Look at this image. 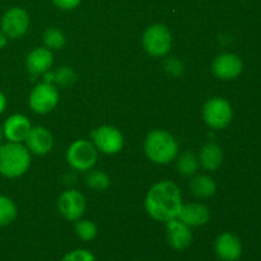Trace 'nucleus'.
Wrapping results in <instances>:
<instances>
[{"instance_id": "nucleus-1", "label": "nucleus", "mask_w": 261, "mask_h": 261, "mask_svg": "<svg viewBox=\"0 0 261 261\" xmlns=\"http://www.w3.org/2000/svg\"><path fill=\"white\" fill-rule=\"evenodd\" d=\"M182 195L172 181H161L149 189L145 196V211L150 218L160 222H167L177 218L178 212L182 206Z\"/></svg>"}, {"instance_id": "nucleus-2", "label": "nucleus", "mask_w": 261, "mask_h": 261, "mask_svg": "<svg viewBox=\"0 0 261 261\" xmlns=\"http://www.w3.org/2000/svg\"><path fill=\"white\" fill-rule=\"evenodd\" d=\"M31 166V152L22 143H0V175L15 178L24 175Z\"/></svg>"}, {"instance_id": "nucleus-3", "label": "nucleus", "mask_w": 261, "mask_h": 261, "mask_svg": "<svg viewBox=\"0 0 261 261\" xmlns=\"http://www.w3.org/2000/svg\"><path fill=\"white\" fill-rule=\"evenodd\" d=\"M144 152L152 162L167 165L178 154V144L166 130H153L144 140Z\"/></svg>"}, {"instance_id": "nucleus-4", "label": "nucleus", "mask_w": 261, "mask_h": 261, "mask_svg": "<svg viewBox=\"0 0 261 261\" xmlns=\"http://www.w3.org/2000/svg\"><path fill=\"white\" fill-rule=\"evenodd\" d=\"M172 46V36L167 25L155 23L148 27L143 35V47L154 58H161L170 53Z\"/></svg>"}, {"instance_id": "nucleus-5", "label": "nucleus", "mask_w": 261, "mask_h": 261, "mask_svg": "<svg viewBox=\"0 0 261 261\" xmlns=\"http://www.w3.org/2000/svg\"><path fill=\"white\" fill-rule=\"evenodd\" d=\"M66 161L73 170L86 172L93 168L97 161V149L88 140H75L66 152Z\"/></svg>"}, {"instance_id": "nucleus-6", "label": "nucleus", "mask_w": 261, "mask_h": 261, "mask_svg": "<svg viewBox=\"0 0 261 261\" xmlns=\"http://www.w3.org/2000/svg\"><path fill=\"white\" fill-rule=\"evenodd\" d=\"M203 116L212 129H224L231 124L233 110L227 99L222 97H214V98L208 99L204 105Z\"/></svg>"}, {"instance_id": "nucleus-7", "label": "nucleus", "mask_w": 261, "mask_h": 261, "mask_svg": "<svg viewBox=\"0 0 261 261\" xmlns=\"http://www.w3.org/2000/svg\"><path fill=\"white\" fill-rule=\"evenodd\" d=\"M93 144L97 150L105 154H116L122 149L124 137L117 127L111 125H102L92 132Z\"/></svg>"}, {"instance_id": "nucleus-8", "label": "nucleus", "mask_w": 261, "mask_h": 261, "mask_svg": "<svg viewBox=\"0 0 261 261\" xmlns=\"http://www.w3.org/2000/svg\"><path fill=\"white\" fill-rule=\"evenodd\" d=\"M59 102V92L58 88L53 83L37 84L32 89L28 98L31 110H33L37 114H47L53 111Z\"/></svg>"}, {"instance_id": "nucleus-9", "label": "nucleus", "mask_w": 261, "mask_h": 261, "mask_svg": "<svg viewBox=\"0 0 261 261\" xmlns=\"http://www.w3.org/2000/svg\"><path fill=\"white\" fill-rule=\"evenodd\" d=\"M30 27V15L23 8L14 7L8 9L2 18V31L8 38H19Z\"/></svg>"}, {"instance_id": "nucleus-10", "label": "nucleus", "mask_w": 261, "mask_h": 261, "mask_svg": "<svg viewBox=\"0 0 261 261\" xmlns=\"http://www.w3.org/2000/svg\"><path fill=\"white\" fill-rule=\"evenodd\" d=\"M58 209L66 221L75 222L86 212V199L78 190H66L58 199Z\"/></svg>"}, {"instance_id": "nucleus-11", "label": "nucleus", "mask_w": 261, "mask_h": 261, "mask_svg": "<svg viewBox=\"0 0 261 261\" xmlns=\"http://www.w3.org/2000/svg\"><path fill=\"white\" fill-rule=\"evenodd\" d=\"M244 70V63L239 55L232 53H224L217 56L212 64V71L222 81H233Z\"/></svg>"}, {"instance_id": "nucleus-12", "label": "nucleus", "mask_w": 261, "mask_h": 261, "mask_svg": "<svg viewBox=\"0 0 261 261\" xmlns=\"http://www.w3.org/2000/svg\"><path fill=\"white\" fill-rule=\"evenodd\" d=\"M214 250L221 260L237 261L242 255V244L236 234L224 232L217 237Z\"/></svg>"}, {"instance_id": "nucleus-13", "label": "nucleus", "mask_w": 261, "mask_h": 261, "mask_svg": "<svg viewBox=\"0 0 261 261\" xmlns=\"http://www.w3.org/2000/svg\"><path fill=\"white\" fill-rule=\"evenodd\" d=\"M24 142L28 150L36 155L47 154L54 147L53 135L48 132V129L43 126L32 127Z\"/></svg>"}, {"instance_id": "nucleus-14", "label": "nucleus", "mask_w": 261, "mask_h": 261, "mask_svg": "<svg viewBox=\"0 0 261 261\" xmlns=\"http://www.w3.org/2000/svg\"><path fill=\"white\" fill-rule=\"evenodd\" d=\"M31 129H32V125H31L28 117L20 114H14L9 116L3 125L4 138L8 142L13 143L24 142Z\"/></svg>"}, {"instance_id": "nucleus-15", "label": "nucleus", "mask_w": 261, "mask_h": 261, "mask_svg": "<svg viewBox=\"0 0 261 261\" xmlns=\"http://www.w3.org/2000/svg\"><path fill=\"white\" fill-rule=\"evenodd\" d=\"M167 223V239L175 250H185L193 242L191 227L181 222L178 218L170 219Z\"/></svg>"}, {"instance_id": "nucleus-16", "label": "nucleus", "mask_w": 261, "mask_h": 261, "mask_svg": "<svg viewBox=\"0 0 261 261\" xmlns=\"http://www.w3.org/2000/svg\"><path fill=\"white\" fill-rule=\"evenodd\" d=\"M177 218L190 227L204 226L211 219V211L208 206L200 203L182 204Z\"/></svg>"}, {"instance_id": "nucleus-17", "label": "nucleus", "mask_w": 261, "mask_h": 261, "mask_svg": "<svg viewBox=\"0 0 261 261\" xmlns=\"http://www.w3.org/2000/svg\"><path fill=\"white\" fill-rule=\"evenodd\" d=\"M54 55L51 50L47 47H37L30 53L25 60L27 70L31 75L37 76L42 75L46 71H48L53 66Z\"/></svg>"}, {"instance_id": "nucleus-18", "label": "nucleus", "mask_w": 261, "mask_h": 261, "mask_svg": "<svg viewBox=\"0 0 261 261\" xmlns=\"http://www.w3.org/2000/svg\"><path fill=\"white\" fill-rule=\"evenodd\" d=\"M223 163V150L216 143L204 145L199 154V165L208 171H216Z\"/></svg>"}, {"instance_id": "nucleus-19", "label": "nucleus", "mask_w": 261, "mask_h": 261, "mask_svg": "<svg viewBox=\"0 0 261 261\" xmlns=\"http://www.w3.org/2000/svg\"><path fill=\"white\" fill-rule=\"evenodd\" d=\"M190 193L200 199L212 198L217 191V185L212 177L206 175H198L189 184Z\"/></svg>"}, {"instance_id": "nucleus-20", "label": "nucleus", "mask_w": 261, "mask_h": 261, "mask_svg": "<svg viewBox=\"0 0 261 261\" xmlns=\"http://www.w3.org/2000/svg\"><path fill=\"white\" fill-rule=\"evenodd\" d=\"M176 167H177V171L180 172V175L186 176V177L193 176L198 171L199 158L194 153L186 150V152L181 153V155H178Z\"/></svg>"}, {"instance_id": "nucleus-21", "label": "nucleus", "mask_w": 261, "mask_h": 261, "mask_svg": "<svg viewBox=\"0 0 261 261\" xmlns=\"http://www.w3.org/2000/svg\"><path fill=\"white\" fill-rule=\"evenodd\" d=\"M86 184L88 188L96 191H105L111 185L110 176L101 170H89L86 176Z\"/></svg>"}, {"instance_id": "nucleus-22", "label": "nucleus", "mask_w": 261, "mask_h": 261, "mask_svg": "<svg viewBox=\"0 0 261 261\" xmlns=\"http://www.w3.org/2000/svg\"><path fill=\"white\" fill-rule=\"evenodd\" d=\"M43 43L48 50H61L65 46V35L59 28L50 27L43 32Z\"/></svg>"}, {"instance_id": "nucleus-23", "label": "nucleus", "mask_w": 261, "mask_h": 261, "mask_svg": "<svg viewBox=\"0 0 261 261\" xmlns=\"http://www.w3.org/2000/svg\"><path fill=\"white\" fill-rule=\"evenodd\" d=\"M17 217V206L14 201L5 195H0V227L8 226Z\"/></svg>"}, {"instance_id": "nucleus-24", "label": "nucleus", "mask_w": 261, "mask_h": 261, "mask_svg": "<svg viewBox=\"0 0 261 261\" xmlns=\"http://www.w3.org/2000/svg\"><path fill=\"white\" fill-rule=\"evenodd\" d=\"M97 226L88 219H78L75 223V233L83 241H91L97 236Z\"/></svg>"}, {"instance_id": "nucleus-25", "label": "nucleus", "mask_w": 261, "mask_h": 261, "mask_svg": "<svg viewBox=\"0 0 261 261\" xmlns=\"http://www.w3.org/2000/svg\"><path fill=\"white\" fill-rule=\"evenodd\" d=\"M76 74L69 66H60L58 70L54 71V83L59 87H70L75 83Z\"/></svg>"}, {"instance_id": "nucleus-26", "label": "nucleus", "mask_w": 261, "mask_h": 261, "mask_svg": "<svg viewBox=\"0 0 261 261\" xmlns=\"http://www.w3.org/2000/svg\"><path fill=\"white\" fill-rule=\"evenodd\" d=\"M61 261H96V257L89 250L76 249L68 252Z\"/></svg>"}, {"instance_id": "nucleus-27", "label": "nucleus", "mask_w": 261, "mask_h": 261, "mask_svg": "<svg viewBox=\"0 0 261 261\" xmlns=\"http://www.w3.org/2000/svg\"><path fill=\"white\" fill-rule=\"evenodd\" d=\"M165 69L170 75L180 76L184 73V64L177 58H170L165 61Z\"/></svg>"}, {"instance_id": "nucleus-28", "label": "nucleus", "mask_w": 261, "mask_h": 261, "mask_svg": "<svg viewBox=\"0 0 261 261\" xmlns=\"http://www.w3.org/2000/svg\"><path fill=\"white\" fill-rule=\"evenodd\" d=\"M53 3L60 9L71 10L81 4V0H53Z\"/></svg>"}, {"instance_id": "nucleus-29", "label": "nucleus", "mask_w": 261, "mask_h": 261, "mask_svg": "<svg viewBox=\"0 0 261 261\" xmlns=\"http://www.w3.org/2000/svg\"><path fill=\"white\" fill-rule=\"evenodd\" d=\"M7 109V97L3 92H0V115L5 111Z\"/></svg>"}, {"instance_id": "nucleus-30", "label": "nucleus", "mask_w": 261, "mask_h": 261, "mask_svg": "<svg viewBox=\"0 0 261 261\" xmlns=\"http://www.w3.org/2000/svg\"><path fill=\"white\" fill-rule=\"evenodd\" d=\"M7 43H8L7 35H5V33L3 32V31H0V50L5 47V46H7Z\"/></svg>"}, {"instance_id": "nucleus-31", "label": "nucleus", "mask_w": 261, "mask_h": 261, "mask_svg": "<svg viewBox=\"0 0 261 261\" xmlns=\"http://www.w3.org/2000/svg\"><path fill=\"white\" fill-rule=\"evenodd\" d=\"M3 139H4V132H3V126L0 125V143L3 142Z\"/></svg>"}, {"instance_id": "nucleus-32", "label": "nucleus", "mask_w": 261, "mask_h": 261, "mask_svg": "<svg viewBox=\"0 0 261 261\" xmlns=\"http://www.w3.org/2000/svg\"><path fill=\"white\" fill-rule=\"evenodd\" d=\"M132 261H140V260H132Z\"/></svg>"}]
</instances>
